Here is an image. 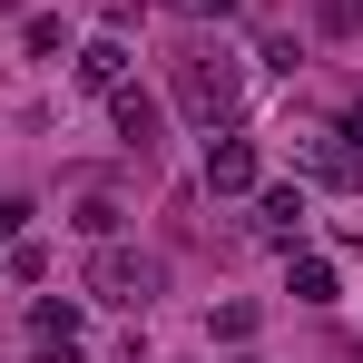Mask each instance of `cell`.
<instances>
[{
  "mask_svg": "<svg viewBox=\"0 0 363 363\" xmlns=\"http://www.w3.org/2000/svg\"><path fill=\"white\" fill-rule=\"evenodd\" d=\"M157 285H167V265H157V255H138V245H118V236L89 255V295L118 304V314H147V304H157Z\"/></svg>",
  "mask_w": 363,
  "mask_h": 363,
  "instance_id": "cell-1",
  "label": "cell"
},
{
  "mask_svg": "<svg viewBox=\"0 0 363 363\" xmlns=\"http://www.w3.org/2000/svg\"><path fill=\"white\" fill-rule=\"evenodd\" d=\"M177 108L196 128H236V60L226 50H186L177 60Z\"/></svg>",
  "mask_w": 363,
  "mask_h": 363,
  "instance_id": "cell-2",
  "label": "cell"
},
{
  "mask_svg": "<svg viewBox=\"0 0 363 363\" xmlns=\"http://www.w3.org/2000/svg\"><path fill=\"white\" fill-rule=\"evenodd\" d=\"M255 186H265L255 138H245V128H216V138H206V196H255Z\"/></svg>",
  "mask_w": 363,
  "mask_h": 363,
  "instance_id": "cell-3",
  "label": "cell"
},
{
  "mask_svg": "<svg viewBox=\"0 0 363 363\" xmlns=\"http://www.w3.org/2000/svg\"><path fill=\"white\" fill-rule=\"evenodd\" d=\"M79 304L69 295H50V304H30V363H79Z\"/></svg>",
  "mask_w": 363,
  "mask_h": 363,
  "instance_id": "cell-4",
  "label": "cell"
},
{
  "mask_svg": "<svg viewBox=\"0 0 363 363\" xmlns=\"http://www.w3.org/2000/svg\"><path fill=\"white\" fill-rule=\"evenodd\" d=\"M108 118H118V138L147 157V147H157V128H167V108H157L147 89H108Z\"/></svg>",
  "mask_w": 363,
  "mask_h": 363,
  "instance_id": "cell-5",
  "label": "cell"
},
{
  "mask_svg": "<svg viewBox=\"0 0 363 363\" xmlns=\"http://www.w3.org/2000/svg\"><path fill=\"white\" fill-rule=\"evenodd\" d=\"M255 226L275 245H304V186H255Z\"/></svg>",
  "mask_w": 363,
  "mask_h": 363,
  "instance_id": "cell-6",
  "label": "cell"
},
{
  "mask_svg": "<svg viewBox=\"0 0 363 363\" xmlns=\"http://www.w3.org/2000/svg\"><path fill=\"white\" fill-rule=\"evenodd\" d=\"M69 60H79V89H99V99L128 89V40H79Z\"/></svg>",
  "mask_w": 363,
  "mask_h": 363,
  "instance_id": "cell-7",
  "label": "cell"
},
{
  "mask_svg": "<svg viewBox=\"0 0 363 363\" xmlns=\"http://www.w3.org/2000/svg\"><path fill=\"white\" fill-rule=\"evenodd\" d=\"M304 167L324 186H354V147H344V138H304Z\"/></svg>",
  "mask_w": 363,
  "mask_h": 363,
  "instance_id": "cell-8",
  "label": "cell"
},
{
  "mask_svg": "<svg viewBox=\"0 0 363 363\" xmlns=\"http://www.w3.org/2000/svg\"><path fill=\"white\" fill-rule=\"evenodd\" d=\"M295 304H334V265L324 255H295Z\"/></svg>",
  "mask_w": 363,
  "mask_h": 363,
  "instance_id": "cell-9",
  "label": "cell"
},
{
  "mask_svg": "<svg viewBox=\"0 0 363 363\" xmlns=\"http://www.w3.org/2000/svg\"><path fill=\"white\" fill-rule=\"evenodd\" d=\"M0 275H20V285H40V275H50V255H40V236H10V255H0Z\"/></svg>",
  "mask_w": 363,
  "mask_h": 363,
  "instance_id": "cell-10",
  "label": "cell"
},
{
  "mask_svg": "<svg viewBox=\"0 0 363 363\" xmlns=\"http://www.w3.org/2000/svg\"><path fill=\"white\" fill-rule=\"evenodd\" d=\"M79 236H99V245L118 236V196H79Z\"/></svg>",
  "mask_w": 363,
  "mask_h": 363,
  "instance_id": "cell-11",
  "label": "cell"
},
{
  "mask_svg": "<svg viewBox=\"0 0 363 363\" xmlns=\"http://www.w3.org/2000/svg\"><path fill=\"white\" fill-rule=\"evenodd\" d=\"M20 40H30V50H40V60H69V30H60V20H30V30H20Z\"/></svg>",
  "mask_w": 363,
  "mask_h": 363,
  "instance_id": "cell-12",
  "label": "cell"
},
{
  "mask_svg": "<svg viewBox=\"0 0 363 363\" xmlns=\"http://www.w3.org/2000/svg\"><path fill=\"white\" fill-rule=\"evenodd\" d=\"M10 236H30V196H0V245Z\"/></svg>",
  "mask_w": 363,
  "mask_h": 363,
  "instance_id": "cell-13",
  "label": "cell"
},
{
  "mask_svg": "<svg viewBox=\"0 0 363 363\" xmlns=\"http://www.w3.org/2000/svg\"><path fill=\"white\" fill-rule=\"evenodd\" d=\"M167 10H186V20H226L236 0H167Z\"/></svg>",
  "mask_w": 363,
  "mask_h": 363,
  "instance_id": "cell-14",
  "label": "cell"
},
{
  "mask_svg": "<svg viewBox=\"0 0 363 363\" xmlns=\"http://www.w3.org/2000/svg\"><path fill=\"white\" fill-rule=\"evenodd\" d=\"M354 138H363V118H354Z\"/></svg>",
  "mask_w": 363,
  "mask_h": 363,
  "instance_id": "cell-15",
  "label": "cell"
},
{
  "mask_svg": "<svg viewBox=\"0 0 363 363\" xmlns=\"http://www.w3.org/2000/svg\"><path fill=\"white\" fill-rule=\"evenodd\" d=\"M0 10H10V0H0Z\"/></svg>",
  "mask_w": 363,
  "mask_h": 363,
  "instance_id": "cell-16",
  "label": "cell"
}]
</instances>
